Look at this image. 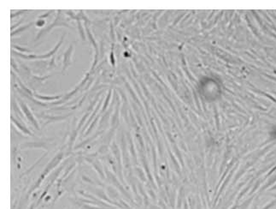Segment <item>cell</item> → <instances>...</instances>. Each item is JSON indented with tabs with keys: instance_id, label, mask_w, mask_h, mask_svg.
Wrapping results in <instances>:
<instances>
[{
	"instance_id": "obj_1",
	"label": "cell",
	"mask_w": 276,
	"mask_h": 209,
	"mask_svg": "<svg viewBox=\"0 0 276 209\" xmlns=\"http://www.w3.org/2000/svg\"><path fill=\"white\" fill-rule=\"evenodd\" d=\"M270 134H275V137H276V130H271V132H270Z\"/></svg>"
}]
</instances>
